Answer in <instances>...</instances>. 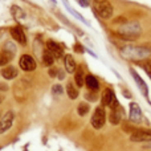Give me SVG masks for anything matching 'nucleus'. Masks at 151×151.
<instances>
[{
	"label": "nucleus",
	"instance_id": "30",
	"mask_svg": "<svg viewBox=\"0 0 151 151\" xmlns=\"http://www.w3.org/2000/svg\"><path fill=\"white\" fill-rule=\"evenodd\" d=\"M1 102H3V97L0 96V104H1Z\"/></svg>",
	"mask_w": 151,
	"mask_h": 151
},
{
	"label": "nucleus",
	"instance_id": "28",
	"mask_svg": "<svg viewBox=\"0 0 151 151\" xmlns=\"http://www.w3.org/2000/svg\"><path fill=\"white\" fill-rule=\"evenodd\" d=\"M57 73H58L57 69H50V70H49V76H50V77H55Z\"/></svg>",
	"mask_w": 151,
	"mask_h": 151
},
{
	"label": "nucleus",
	"instance_id": "8",
	"mask_svg": "<svg viewBox=\"0 0 151 151\" xmlns=\"http://www.w3.org/2000/svg\"><path fill=\"white\" fill-rule=\"evenodd\" d=\"M13 115L12 111H7L1 118H0V134L5 133L7 130H9L12 127V123H13Z\"/></svg>",
	"mask_w": 151,
	"mask_h": 151
},
{
	"label": "nucleus",
	"instance_id": "25",
	"mask_svg": "<svg viewBox=\"0 0 151 151\" xmlns=\"http://www.w3.org/2000/svg\"><path fill=\"white\" fill-rule=\"evenodd\" d=\"M142 66H143L145 72H146L147 74H149V77L151 78V60H146L142 63Z\"/></svg>",
	"mask_w": 151,
	"mask_h": 151
},
{
	"label": "nucleus",
	"instance_id": "4",
	"mask_svg": "<svg viewBox=\"0 0 151 151\" xmlns=\"http://www.w3.org/2000/svg\"><path fill=\"white\" fill-rule=\"evenodd\" d=\"M105 122H106V111L102 106H99L94 110V114L91 117V126L98 130V129L104 127Z\"/></svg>",
	"mask_w": 151,
	"mask_h": 151
},
{
	"label": "nucleus",
	"instance_id": "15",
	"mask_svg": "<svg viewBox=\"0 0 151 151\" xmlns=\"http://www.w3.org/2000/svg\"><path fill=\"white\" fill-rule=\"evenodd\" d=\"M85 85L88 86V89H90V90H93V91L98 90V88H99L98 80H97L94 76H91V74H88L85 77Z\"/></svg>",
	"mask_w": 151,
	"mask_h": 151
},
{
	"label": "nucleus",
	"instance_id": "9",
	"mask_svg": "<svg viewBox=\"0 0 151 151\" xmlns=\"http://www.w3.org/2000/svg\"><path fill=\"white\" fill-rule=\"evenodd\" d=\"M118 101L115 98V94L111 89H105L104 93H102V105L104 106H109V107H113L114 105H117Z\"/></svg>",
	"mask_w": 151,
	"mask_h": 151
},
{
	"label": "nucleus",
	"instance_id": "18",
	"mask_svg": "<svg viewBox=\"0 0 151 151\" xmlns=\"http://www.w3.org/2000/svg\"><path fill=\"white\" fill-rule=\"evenodd\" d=\"M42 63H44V65H47V66L53 65V63H55V57H53V55L48 49H45L44 53H42Z\"/></svg>",
	"mask_w": 151,
	"mask_h": 151
},
{
	"label": "nucleus",
	"instance_id": "17",
	"mask_svg": "<svg viewBox=\"0 0 151 151\" xmlns=\"http://www.w3.org/2000/svg\"><path fill=\"white\" fill-rule=\"evenodd\" d=\"M13 58V53H9L8 50H3L0 53V66H5Z\"/></svg>",
	"mask_w": 151,
	"mask_h": 151
},
{
	"label": "nucleus",
	"instance_id": "5",
	"mask_svg": "<svg viewBox=\"0 0 151 151\" xmlns=\"http://www.w3.org/2000/svg\"><path fill=\"white\" fill-rule=\"evenodd\" d=\"M131 142H138V143H147L151 141V130H137L131 133L130 135Z\"/></svg>",
	"mask_w": 151,
	"mask_h": 151
},
{
	"label": "nucleus",
	"instance_id": "20",
	"mask_svg": "<svg viewBox=\"0 0 151 151\" xmlns=\"http://www.w3.org/2000/svg\"><path fill=\"white\" fill-rule=\"evenodd\" d=\"M11 12H12V16L15 19H24L25 17V12H24L20 7H17V5H12Z\"/></svg>",
	"mask_w": 151,
	"mask_h": 151
},
{
	"label": "nucleus",
	"instance_id": "1",
	"mask_svg": "<svg viewBox=\"0 0 151 151\" xmlns=\"http://www.w3.org/2000/svg\"><path fill=\"white\" fill-rule=\"evenodd\" d=\"M118 35L122 37L123 40H137L142 35V27L138 21H129L126 20L125 23H122L117 29Z\"/></svg>",
	"mask_w": 151,
	"mask_h": 151
},
{
	"label": "nucleus",
	"instance_id": "7",
	"mask_svg": "<svg viewBox=\"0 0 151 151\" xmlns=\"http://www.w3.org/2000/svg\"><path fill=\"white\" fill-rule=\"evenodd\" d=\"M19 64H20V68L23 69L24 72H33L35 69H36V61H35V58L29 55L21 56Z\"/></svg>",
	"mask_w": 151,
	"mask_h": 151
},
{
	"label": "nucleus",
	"instance_id": "26",
	"mask_svg": "<svg viewBox=\"0 0 151 151\" xmlns=\"http://www.w3.org/2000/svg\"><path fill=\"white\" fill-rule=\"evenodd\" d=\"M77 1H78V4H80L81 7H83V8H86V7L90 5V0H77Z\"/></svg>",
	"mask_w": 151,
	"mask_h": 151
},
{
	"label": "nucleus",
	"instance_id": "19",
	"mask_svg": "<svg viewBox=\"0 0 151 151\" xmlns=\"http://www.w3.org/2000/svg\"><path fill=\"white\" fill-rule=\"evenodd\" d=\"M74 81H76V85H77L78 88L83 86V83H85V78H83V72H82V69H78V70H76Z\"/></svg>",
	"mask_w": 151,
	"mask_h": 151
},
{
	"label": "nucleus",
	"instance_id": "10",
	"mask_svg": "<svg viewBox=\"0 0 151 151\" xmlns=\"http://www.w3.org/2000/svg\"><path fill=\"white\" fill-rule=\"evenodd\" d=\"M130 74L133 76V78H134V81H135V83H137V86L139 88V90L142 91V94H143L145 97H147L149 96V88H147V83L145 82L143 80H142V77L139 76L138 73H137L134 69H130Z\"/></svg>",
	"mask_w": 151,
	"mask_h": 151
},
{
	"label": "nucleus",
	"instance_id": "23",
	"mask_svg": "<svg viewBox=\"0 0 151 151\" xmlns=\"http://www.w3.org/2000/svg\"><path fill=\"white\" fill-rule=\"evenodd\" d=\"M89 110H90V107H89V105L86 104V102L80 104L78 105V107H77V113H78V115H81V117H83V115L88 114Z\"/></svg>",
	"mask_w": 151,
	"mask_h": 151
},
{
	"label": "nucleus",
	"instance_id": "13",
	"mask_svg": "<svg viewBox=\"0 0 151 151\" xmlns=\"http://www.w3.org/2000/svg\"><path fill=\"white\" fill-rule=\"evenodd\" d=\"M47 49L49 50L50 53L53 55V57L55 58H61L63 57V48L60 47V45L57 44V42H55V41H48L47 42Z\"/></svg>",
	"mask_w": 151,
	"mask_h": 151
},
{
	"label": "nucleus",
	"instance_id": "2",
	"mask_svg": "<svg viewBox=\"0 0 151 151\" xmlns=\"http://www.w3.org/2000/svg\"><path fill=\"white\" fill-rule=\"evenodd\" d=\"M122 56L127 60H146L151 56V49L146 47H135V45H127L121 50Z\"/></svg>",
	"mask_w": 151,
	"mask_h": 151
},
{
	"label": "nucleus",
	"instance_id": "14",
	"mask_svg": "<svg viewBox=\"0 0 151 151\" xmlns=\"http://www.w3.org/2000/svg\"><path fill=\"white\" fill-rule=\"evenodd\" d=\"M17 69L15 66H4L1 70V76L5 80H13V78L17 77Z\"/></svg>",
	"mask_w": 151,
	"mask_h": 151
},
{
	"label": "nucleus",
	"instance_id": "24",
	"mask_svg": "<svg viewBox=\"0 0 151 151\" xmlns=\"http://www.w3.org/2000/svg\"><path fill=\"white\" fill-rule=\"evenodd\" d=\"M63 93H64V89H63V86H61V85H58V83H57V85H53L52 86V94H53V96L57 97V96H61Z\"/></svg>",
	"mask_w": 151,
	"mask_h": 151
},
{
	"label": "nucleus",
	"instance_id": "11",
	"mask_svg": "<svg viewBox=\"0 0 151 151\" xmlns=\"http://www.w3.org/2000/svg\"><path fill=\"white\" fill-rule=\"evenodd\" d=\"M111 109V113H110V122L113 123V125H118V123L121 122V119H122V107L119 106V104L114 105L113 107H110Z\"/></svg>",
	"mask_w": 151,
	"mask_h": 151
},
{
	"label": "nucleus",
	"instance_id": "22",
	"mask_svg": "<svg viewBox=\"0 0 151 151\" xmlns=\"http://www.w3.org/2000/svg\"><path fill=\"white\" fill-rule=\"evenodd\" d=\"M64 4H65L66 9H68V11H69V12H70V13H72V15H73V16H76V17H77V19H78V20H80V21H82V23H85V24H89V23H88V21H86V20H85V19H83V17H82V16H81V15H80V13H78V12H77V11H74V9H73V8H72V7H70V5H69V4H68V3H66V0H64Z\"/></svg>",
	"mask_w": 151,
	"mask_h": 151
},
{
	"label": "nucleus",
	"instance_id": "6",
	"mask_svg": "<svg viewBox=\"0 0 151 151\" xmlns=\"http://www.w3.org/2000/svg\"><path fill=\"white\" fill-rule=\"evenodd\" d=\"M130 113H129V117L130 121L134 123H141L143 121V114H142V110L139 107V105L137 102H130Z\"/></svg>",
	"mask_w": 151,
	"mask_h": 151
},
{
	"label": "nucleus",
	"instance_id": "16",
	"mask_svg": "<svg viewBox=\"0 0 151 151\" xmlns=\"http://www.w3.org/2000/svg\"><path fill=\"white\" fill-rule=\"evenodd\" d=\"M64 64H65V70L68 73H76V63L74 58L72 55H66L65 60H64Z\"/></svg>",
	"mask_w": 151,
	"mask_h": 151
},
{
	"label": "nucleus",
	"instance_id": "21",
	"mask_svg": "<svg viewBox=\"0 0 151 151\" xmlns=\"http://www.w3.org/2000/svg\"><path fill=\"white\" fill-rule=\"evenodd\" d=\"M66 93H68L70 99H76L78 97V90L73 83H68V86H66Z\"/></svg>",
	"mask_w": 151,
	"mask_h": 151
},
{
	"label": "nucleus",
	"instance_id": "3",
	"mask_svg": "<svg viewBox=\"0 0 151 151\" xmlns=\"http://www.w3.org/2000/svg\"><path fill=\"white\" fill-rule=\"evenodd\" d=\"M93 1V9L97 15L104 20H109L113 17V5L109 0H91Z\"/></svg>",
	"mask_w": 151,
	"mask_h": 151
},
{
	"label": "nucleus",
	"instance_id": "12",
	"mask_svg": "<svg viewBox=\"0 0 151 151\" xmlns=\"http://www.w3.org/2000/svg\"><path fill=\"white\" fill-rule=\"evenodd\" d=\"M11 35H12V39H15L17 42H20L21 45H25L27 44V36L24 33L23 28L20 27H13L11 29Z\"/></svg>",
	"mask_w": 151,
	"mask_h": 151
},
{
	"label": "nucleus",
	"instance_id": "27",
	"mask_svg": "<svg viewBox=\"0 0 151 151\" xmlns=\"http://www.w3.org/2000/svg\"><path fill=\"white\" fill-rule=\"evenodd\" d=\"M7 90H8V86L5 83L0 82V91H7Z\"/></svg>",
	"mask_w": 151,
	"mask_h": 151
},
{
	"label": "nucleus",
	"instance_id": "29",
	"mask_svg": "<svg viewBox=\"0 0 151 151\" xmlns=\"http://www.w3.org/2000/svg\"><path fill=\"white\" fill-rule=\"evenodd\" d=\"M143 147H145V149H151V141H150V142H147V143H145V145H143Z\"/></svg>",
	"mask_w": 151,
	"mask_h": 151
}]
</instances>
